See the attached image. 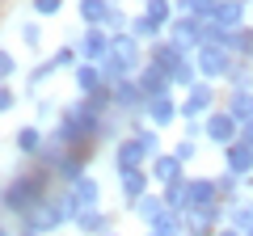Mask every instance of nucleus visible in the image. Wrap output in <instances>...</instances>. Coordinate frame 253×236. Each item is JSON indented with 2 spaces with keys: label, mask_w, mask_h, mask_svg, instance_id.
Returning a JSON list of instances; mask_svg holds the SVG:
<instances>
[{
  "label": "nucleus",
  "mask_w": 253,
  "mask_h": 236,
  "mask_svg": "<svg viewBox=\"0 0 253 236\" xmlns=\"http://www.w3.org/2000/svg\"><path fill=\"white\" fill-rule=\"evenodd\" d=\"M51 182H55V173L30 160V169H17L9 182L0 186V211H4V215H17V219L30 215V211L51 194Z\"/></svg>",
  "instance_id": "obj_1"
},
{
  "label": "nucleus",
  "mask_w": 253,
  "mask_h": 236,
  "mask_svg": "<svg viewBox=\"0 0 253 236\" xmlns=\"http://www.w3.org/2000/svg\"><path fill=\"white\" fill-rule=\"evenodd\" d=\"M101 122H106V114H93L84 101H72L68 110H59V122H55L51 139L63 148H93L101 135Z\"/></svg>",
  "instance_id": "obj_2"
},
{
  "label": "nucleus",
  "mask_w": 253,
  "mask_h": 236,
  "mask_svg": "<svg viewBox=\"0 0 253 236\" xmlns=\"http://www.w3.org/2000/svg\"><path fill=\"white\" fill-rule=\"evenodd\" d=\"M148 64V51L139 38L131 34H114V42H110L106 59H101V72H106V84H118V80H131V76H139V68Z\"/></svg>",
  "instance_id": "obj_3"
},
{
  "label": "nucleus",
  "mask_w": 253,
  "mask_h": 236,
  "mask_svg": "<svg viewBox=\"0 0 253 236\" xmlns=\"http://www.w3.org/2000/svg\"><path fill=\"white\" fill-rule=\"evenodd\" d=\"M76 215H81V211L72 207L68 190H59V194H46V198L38 202V207L30 211V215H21L17 224H21V228H30V232H42V236H51V232H59V228L76 224Z\"/></svg>",
  "instance_id": "obj_4"
},
{
  "label": "nucleus",
  "mask_w": 253,
  "mask_h": 236,
  "mask_svg": "<svg viewBox=\"0 0 253 236\" xmlns=\"http://www.w3.org/2000/svg\"><path fill=\"white\" fill-rule=\"evenodd\" d=\"M194 68H199V80H211V84H224L228 72L236 68V55L224 51V46L215 42H203L199 51H194Z\"/></svg>",
  "instance_id": "obj_5"
},
{
  "label": "nucleus",
  "mask_w": 253,
  "mask_h": 236,
  "mask_svg": "<svg viewBox=\"0 0 253 236\" xmlns=\"http://www.w3.org/2000/svg\"><path fill=\"white\" fill-rule=\"evenodd\" d=\"M219 89L211 80H199V84H190L186 97H181V122H203V118L211 114V110L219 106Z\"/></svg>",
  "instance_id": "obj_6"
},
{
  "label": "nucleus",
  "mask_w": 253,
  "mask_h": 236,
  "mask_svg": "<svg viewBox=\"0 0 253 236\" xmlns=\"http://www.w3.org/2000/svg\"><path fill=\"white\" fill-rule=\"evenodd\" d=\"M203 26H207V21L190 17V13H177V17L169 21V30H165V38H169V42H177V46H181L186 55H194V51H199L203 42H207V34H203Z\"/></svg>",
  "instance_id": "obj_7"
},
{
  "label": "nucleus",
  "mask_w": 253,
  "mask_h": 236,
  "mask_svg": "<svg viewBox=\"0 0 253 236\" xmlns=\"http://www.w3.org/2000/svg\"><path fill=\"white\" fill-rule=\"evenodd\" d=\"M148 160H152L148 148L139 144L131 131L114 139V177H118V173H131V169H148Z\"/></svg>",
  "instance_id": "obj_8"
},
{
  "label": "nucleus",
  "mask_w": 253,
  "mask_h": 236,
  "mask_svg": "<svg viewBox=\"0 0 253 236\" xmlns=\"http://www.w3.org/2000/svg\"><path fill=\"white\" fill-rule=\"evenodd\" d=\"M236 135H241V122H236L224 106H215L207 118H203V139H211L215 148H228Z\"/></svg>",
  "instance_id": "obj_9"
},
{
  "label": "nucleus",
  "mask_w": 253,
  "mask_h": 236,
  "mask_svg": "<svg viewBox=\"0 0 253 236\" xmlns=\"http://www.w3.org/2000/svg\"><path fill=\"white\" fill-rule=\"evenodd\" d=\"M219 207H224V198H219L215 177H190V190H186V211H181V215H190V211H219Z\"/></svg>",
  "instance_id": "obj_10"
},
{
  "label": "nucleus",
  "mask_w": 253,
  "mask_h": 236,
  "mask_svg": "<svg viewBox=\"0 0 253 236\" xmlns=\"http://www.w3.org/2000/svg\"><path fill=\"white\" fill-rule=\"evenodd\" d=\"M114 89V114H123V118H135V114H144V106H148V93L139 89V80L131 76V80H118V84H110Z\"/></svg>",
  "instance_id": "obj_11"
},
{
  "label": "nucleus",
  "mask_w": 253,
  "mask_h": 236,
  "mask_svg": "<svg viewBox=\"0 0 253 236\" xmlns=\"http://www.w3.org/2000/svg\"><path fill=\"white\" fill-rule=\"evenodd\" d=\"M144 118L152 122L156 131L173 127V122L181 118V101H177V93H161V97H148V106H144Z\"/></svg>",
  "instance_id": "obj_12"
},
{
  "label": "nucleus",
  "mask_w": 253,
  "mask_h": 236,
  "mask_svg": "<svg viewBox=\"0 0 253 236\" xmlns=\"http://www.w3.org/2000/svg\"><path fill=\"white\" fill-rule=\"evenodd\" d=\"M110 42H114V34H110L106 26H84V34L76 38V51H81V59H89V64H101L110 51Z\"/></svg>",
  "instance_id": "obj_13"
},
{
  "label": "nucleus",
  "mask_w": 253,
  "mask_h": 236,
  "mask_svg": "<svg viewBox=\"0 0 253 236\" xmlns=\"http://www.w3.org/2000/svg\"><path fill=\"white\" fill-rule=\"evenodd\" d=\"M89 156H93V148H63L59 164H55V182L72 186L76 177H84L89 173Z\"/></svg>",
  "instance_id": "obj_14"
},
{
  "label": "nucleus",
  "mask_w": 253,
  "mask_h": 236,
  "mask_svg": "<svg viewBox=\"0 0 253 236\" xmlns=\"http://www.w3.org/2000/svg\"><path fill=\"white\" fill-rule=\"evenodd\" d=\"M63 190H68V198H72L76 211H93V207H101V182L93 177V173L76 177V182H72V186H63Z\"/></svg>",
  "instance_id": "obj_15"
},
{
  "label": "nucleus",
  "mask_w": 253,
  "mask_h": 236,
  "mask_svg": "<svg viewBox=\"0 0 253 236\" xmlns=\"http://www.w3.org/2000/svg\"><path fill=\"white\" fill-rule=\"evenodd\" d=\"M118 194H123L126 207H135L144 194H152V173L148 169H131V173H118Z\"/></svg>",
  "instance_id": "obj_16"
},
{
  "label": "nucleus",
  "mask_w": 253,
  "mask_h": 236,
  "mask_svg": "<svg viewBox=\"0 0 253 236\" xmlns=\"http://www.w3.org/2000/svg\"><path fill=\"white\" fill-rule=\"evenodd\" d=\"M219 156H224V169L236 173V177H253V148L241 144V139H232L228 148H219Z\"/></svg>",
  "instance_id": "obj_17"
},
{
  "label": "nucleus",
  "mask_w": 253,
  "mask_h": 236,
  "mask_svg": "<svg viewBox=\"0 0 253 236\" xmlns=\"http://www.w3.org/2000/svg\"><path fill=\"white\" fill-rule=\"evenodd\" d=\"M72 228L81 236H110V232H114V215H110L106 207H93V211H81Z\"/></svg>",
  "instance_id": "obj_18"
},
{
  "label": "nucleus",
  "mask_w": 253,
  "mask_h": 236,
  "mask_svg": "<svg viewBox=\"0 0 253 236\" xmlns=\"http://www.w3.org/2000/svg\"><path fill=\"white\" fill-rule=\"evenodd\" d=\"M148 173H152V182L161 186H169V182H177V177H186V164L177 160V156L173 152H161V156H152V160H148Z\"/></svg>",
  "instance_id": "obj_19"
},
{
  "label": "nucleus",
  "mask_w": 253,
  "mask_h": 236,
  "mask_svg": "<svg viewBox=\"0 0 253 236\" xmlns=\"http://www.w3.org/2000/svg\"><path fill=\"white\" fill-rule=\"evenodd\" d=\"M42 144H46V131L38 127V122H21V127L13 131V148H17L26 160H34V156L42 152Z\"/></svg>",
  "instance_id": "obj_20"
},
{
  "label": "nucleus",
  "mask_w": 253,
  "mask_h": 236,
  "mask_svg": "<svg viewBox=\"0 0 253 236\" xmlns=\"http://www.w3.org/2000/svg\"><path fill=\"white\" fill-rule=\"evenodd\" d=\"M72 84L81 97H89V93L106 89V72H101V64H89V59H81V64L72 68Z\"/></svg>",
  "instance_id": "obj_21"
},
{
  "label": "nucleus",
  "mask_w": 253,
  "mask_h": 236,
  "mask_svg": "<svg viewBox=\"0 0 253 236\" xmlns=\"http://www.w3.org/2000/svg\"><path fill=\"white\" fill-rule=\"evenodd\" d=\"M245 17H249V0H219L215 13H211V21H215V26H224V30L245 26Z\"/></svg>",
  "instance_id": "obj_22"
},
{
  "label": "nucleus",
  "mask_w": 253,
  "mask_h": 236,
  "mask_svg": "<svg viewBox=\"0 0 253 236\" xmlns=\"http://www.w3.org/2000/svg\"><path fill=\"white\" fill-rule=\"evenodd\" d=\"M135 80H139V89H144L148 97H161V93H177V89H173V80L165 76V68H156V64H144Z\"/></svg>",
  "instance_id": "obj_23"
},
{
  "label": "nucleus",
  "mask_w": 253,
  "mask_h": 236,
  "mask_svg": "<svg viewBox=\"0 0 253 236\" xmlns=\"http://www.w3.org/2000/svg\"><path fill=\"white\" fill-rule=\"evenodd\" d=\"M219 106H224L228 114L236 118V122H249V118H253V89H236V93H228Z\"/></svg>",
  "instance_id": "obj_24"
},
{
  "label": "nucleus",
  "mask_w": 253,
  "mask_h": 236,
  "mask_svg": "<svg viewBox=\"0 0 253 236\" xmlns=\"http://www.w3.org/2000/svg\"><path fill=\"white\" fill-rule=\"evenodd\" d=\"M126 34H131V38H139L144 46H152L156 38H165V30L156 26V21L148 17V13H135V17H131V26H126Z\"/></svg>",
  "instance_id": "obj_25"
},
{
  "label": "nucleus",
  "mask_w": 253,
  "mask_h": 236,
  "mask_svg": "<svg viewBox=\"0 0 253 236\" xmlns=\"http://www.w3.org/2000/svg\"><path fill=\"white\" fill-rule=\"evenodd\" d=\"M110 9H114V0H76V13L84 26H106Z\"/></svg>",
  "instance_id": "obj_26"
},
{
  "label": "nucleus",
  "mask_w": 253,
  "mask_h": 236,
  "mask_svg": "<svg viewBox=\"0 0 253 236\" xmlns=\"http://www.w3.org/2000/svg\"><path fill=\"white\" fill-rule=\"evenodd\" d=\"M131 211H135V215H139V224L148 228V224H156V219H161L169 207H165V198H161V194H144V198H139Z\"/></svg>",
  "instance_id": "obj_27"
},
{
  "label": "nucleus",
  "mask_w": 253,
  "mask_h": 236,
  "mask_svg": "<svg viewBox=\"0 0 253 236\" xmlns=\"http://www.w3.org/2000/svg\"><path fill=\"white\" fill-rule=\"evenodd\" d=\"M186 190H190V173H186V177H177V182H169V186L161 190L165 207H169V211H177V215H181V211H186Z\"/></svg>",
  "instance_id": "obj_28"
},
{
  "label": "nucleus",
  "mask_w": 253,
  "mask_h": 236,
  "mask_svg": "<svg viewBox=\"0 0 253 236\" xmlns=\"http://www.w3.org/2000/svg\"><path fill=\"white\" fill-rule=\"evenodd\" d=\"M148 236H186V224H181L177 211H165L156 224H148Z\"/></svg>",
  "instance_id": "obj_29"
},
{
  "label": "nucleus",
  "mask_w": 253,
  "mask_h": 236,
  "mask_svg": "<svg viewBox=\"0 0 253 236\" xmlns=\"http://www.w3.org/2000/svg\"><path fill=\"white\" fill-rule=\"evenodd\" d=\"M144 13H148L161 30H169V21L177 17V4H173V0H144Z\"/></svg>",
  "instance_id": "obj_30"
},
{
  "label": "nucleus",
  "mask_w": 253,
  "mask_h": 236,
  "mask_svg": "<svg viewBox=\"0 0 253 236\" xmlns=\"http://www.w3.org/2000/svg\"><path fill=\"white\" fill-rule=\"evenodd\" d=\"M224 89H228V93H236V89H253V64H245V59H236V68L228 72Z\"/></svg>",
  "instance_id": "obj_31"
},
{
  "label": "nucleus",
  "mask_w": 253,
  "mask_h": 236,
  "mask_svg": "<svg viewBox=\"0 0 253 236\" xmlns=\"http://www.w3.org/2000/svg\"><path fill=\"white\" fill-rule=\"evenodd\" d=\"M131 135H135V139H139V144H144V148H148V156H161V131H156V127H152V122H139V127H135V131H131Z\"/></svg>",
  "instance_id": "obj_32"
},
{
  "label": "nucleus",
  "mask_w": 253,
  "mask_h": 236,
  "mask_svg": "<svg viewBox=\"0 0 253 236\" xmlns=\"http://www.w3.org/2000/svg\"><path fill=\"white\" fill-rule=\"evenodd\" d=\"M51 64H55V68H76V64H81V51H76V42L59 46V51L51 55Z\"/></svg>",
  "instance_id": "obj_33"
},
{
  "label": "nucleus",
  "mask_w": 253,
  "mask_h": 236,
  "mask_svg": "<svg viewBox=\"0 0 253 236\" xmlns=\"http://www.w3.org/2000/svg\"><path fill=\"white\" fill-rule=\"evenodd\" d=\"M126 26H131V17H126L123 4L114 0V9H110V17H106V30H110V34H126Z\"/></svg>",
  "instance_id": "obj_34"
},
{
  "label": "nucleus",
  "mask_w": 253,
  "mask_h": 236,
  "mask_svg": "<svg viewBox=\"0 0 253 236\" xmlns=\"http://www.w3.org/2000/svg\"><path fill=\"white\" fill-rule=\"evenodd\" d=\"M55 72H59V68H55L51 59H42V64H38L34 72L26 76V84H30V89H42V84H46V76H55Z\"/></svg>",
  "instance_id": "obj_35"
},
{
  "label": "nucleus",
  "mask_w": 253,
  "mask_h": 236,
  "mask_svg": "<svg viewBox=\"0 0 253 236\" xmlns=\"http://www.w3.org/2000/svg\"><path fill=\"white\" fill-rule=\"evenodd\" d=\"M13 76H17V55L0 46V84H9Z\"/></svg>",
  "instance_id": "obj_36"
},
{
  "label": "nucleus",
  "mask_w": 253,
  "mask_h": 236,
  "mask_svg": "<svg viewBox=\"0 0 253 236\" xmlns=\"http://www.w3.org/2000/svg\"><path fill=\"white\" fill-rule=\"evenodd\" d=\"M30 9H34V17H55L63 9V0H30Z\"/></svg>",
  "instance_id": "obj_37"
},
{
  "label": "nucleus",
  "mask_w": 253,
  "mask_h": 236,
  "mask_svg": "<svg viewBox=\"0 0 253 236\" xmlns=\"http://www.w3.org/2000/svg\"><path fill=\"white\" fill-rule=\"evenodd\" d=\"M21 42L30 46V51H42V30L30 21V26H21Z\"/></svg>",
  "instance_id": "obj_38"
},
{
  "label": "nucleus",
  "mask_w": 253,
  "mask_h": 236,
  "mask_svg": "<svg viewBox=\"0 0 253 236\" xmlns=\"http://www.w3.org/2000/svg\"><path fill=\"white\" fill-rule=\"evenodd\" d=\"M194 152H199V144H194V139H177V144H173V156H177L181 164L194 160Z\"/></svg>",
  "instance_id": "obj_39"
},
{
  "label": "nucleus",
  "mask_w": 253,
  "mask_h": 236,
  "mask_svg": "<svg viewBox=\"0 0 253 236\" xmlns=\"http://www.w3.org/2000/svg\"><path fill=\"white\" fill-rule=\"evenodd\" d=\"M13 106H17V93H13L9 84H0V114H9Z\"/></svg>",
  "instance_id": "obj_40"
},
{
  "label": "nucleus",
  "mask_w": 253,
  "mask_h": 236,
  "mask_svg": "<svg viewBox=\"0 0 253 236\" xmlns=\"http://www.w3.org/2000/svg\"><path fill=\"white\" fill-rule=\"evenodd\" d=\"M46 118H55V101H38V127H42Z\"/></svg>",
  "instance_id": "obj_41"
},
{
  "label": "nucleus",
  "mask_w": 253,
  "mask_h": 236,
  "mask_svg": "<svg viewBox=\"0 0 253 236\" xmlns=\"http://www.w3.org/2000/svg\"><path fill=\"white\" fill-rule=\"evenodd\" d=\"M236 139H241V144H249V148H253V118H249V122H241V135H236Z\"/></svg>",
  "instance_id": "obj_42"
},
{
  "label": "nucleus",
  "mask_w": 253,
  "mask_h": 236,
  "mask_svg": "<svg viewBox=\"0 0 253 236\" xmlns=\"http://www.w3.org/2000/svg\"><path fill=\"white\" fill-rule=\"evenodd\" d=\"M215 236H245V232H241V228H232V224H224V228H219Z\"/></svg>",
  "instance_id": "obj_43"
},
{
  "label": "nucleus",
  "mask_w": 253,
  "mask_h": 236,
  "mask_svg": "<svg viewBox=\"0 0 253 236\" xmlns=\"http://www.w3.org/2000/svg\"><path fill=\"white\" fill-rule=\"evenodd\" d=\"M17 236H42V232H30V228H21V232Z\"/></svg>",
  "instance_id": "obj_44"
},
{
  "label": "nucleus",
  "mask_w": 253,
  "mask_h": 236,
  "mask_svg": "<svg viewBox=\"0 0 253 236\" xmlns=\"http://www.w3.org/2000/svg\"><path fill=\"white\" fill-rule=\"evenodd\" d=\"M0 236H17V232H9V228H0Z\"/></svg>",
  "instance_id": "obj_45"
},
{
  "label": "nucleus",
  "mask_w": 253,
  "mask_h": 236,
  "mask_svg": "<svg viewBox=\"0 0 253 236\" xmlns=\"http://www.w3.org/2000/svg\"><path fill=\"white\" fill-rule=\"evenodd\" d=\"M110 236H123V232H110Z\"/></svg>",
  "instance_id": "obj_46"
},
{
  "label": "nucleus",
  "mask_w": 253,
  "mask_h": 236,
  "mask_svg": "<svg viewBox=\"0 0 253 236\" xmlns=\"http://www.w3.org/2000/svg\"><path fill=\"white\" fill-rule=\"evenodd\" d=\"M249 207H253V198H249Z\"/></svg>",
  "instance_id": "obj_47"
},
{
  "label": "nucleus",
  "mask_w": 253,
  "mask_h": 236,
  "mask_svg": "<svg viewBox=\"0 0 253 236\" xmlns=\"http://www.w3.org/2000/svg\"><path fill=\"white\" fill-rule=\"evenodd\" d=\"M76 236H81V232H76Z\"/></svg>",
  "instance_id": "obj_48"
}]
</instances>
